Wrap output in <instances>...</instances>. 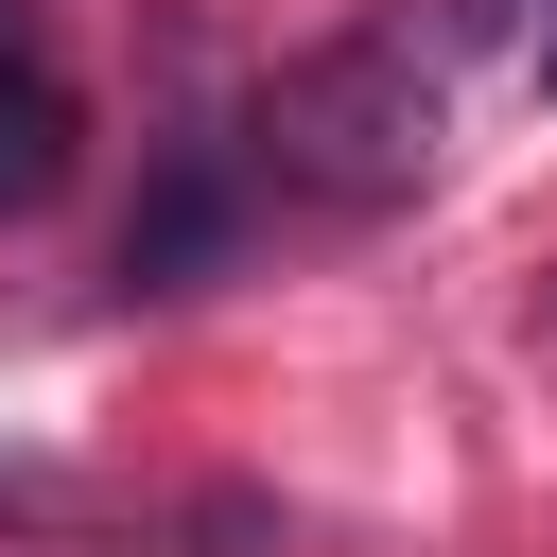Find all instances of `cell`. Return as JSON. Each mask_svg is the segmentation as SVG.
<instances>
[{
  "instance_id": "obj_1",
  "label": "cell",
  "mask_w": 557,
  "mask_h": 557,
  "mask_svg": "<svg viewBox=\"0 0 557 557\" xmlns=\"http://www.w3.org/2000/svg\"><path fill=\"white\" fill-rule=\"evenodd\" d=\"M435 139H453V104H435V52L400 17H348L331 52H296L261 87V174H296L313 209H400L435 174Z\"/></svg>"
},
{
  "instance_id": "obj_2",
  "label": "cell",
  "mask_w": 557,
  "mask_h": 557,
  "mask_svg": "<svg viewBox=\"0 0 557 557\" xmlns=\"http://www.w3.org/2000/svg\"><path fill=\"white\" fill-rule=\"evenodd\" d=\"M226 244H244V157L226 139H174L157 191H139V226H122V296H191Z\"/></svg>"
},
{
  "instance_id": "obj_3",
  "label": "cell",
  "mask_w": 557,
  "mask_h": 557,
  "mask_svg": "<svg viewBox=\"0 0 557 557\" xmlns=\"http://www.w3.org/2000/svg\"><path fill=\"white\" fill-rule=\"evenodd\" d=\"M70 191V87L0 35V209H52Z\"/></svg>"
},
{
  "instance_id": "obj_4",
  "label": "cell",
  "mask_w": 557,
  "mask_h": 557,
  "mask_svg": "<svg viewBox=\"0 0 557 557\" xmlns=\"http://www.w3.org/2000/svg\"><path fill=\"white\" fill-rule=\"evenodd\" d=\"M540 87H557V17H540Z\"/></svg>"
}]
</instances>
